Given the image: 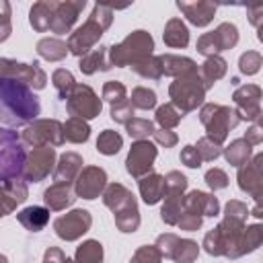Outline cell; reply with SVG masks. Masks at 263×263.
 I'll return each mask as SVG.
<instances>
[{"label":"cell","mask_w":263,"mask_h":263,"mask_svg":"<svg viewBox=\"0 0 263 263\" xmlns=\"http://www.w3.org/2000/svg\"><path fill=\"white\" fill-rule=\"evenodd\" d=\"M41 113L39 99L27 82L0 76V121L12 127L31 123Z\"/></svg>","instance_id":"6da1fadb"},{"label":"cell","mask_w":263,"mask_h":263,"mask_svg":"<svg viewBox=\"0 0 263 263\" xmlns=\"http://www.w3.org/2000/svg\"><path fill=\"white\" fill-rule=\"evenodd\" d=\"M25 150L12 129L0 127V183H12L23 175Z\"/></svg>","instance_id":"7a4b0ae2"},{"label":"cell","mask_w":263,"mask_h":263,"mask_svg":"<svg viewBox=\"0 0 263 263\" xmlns=\"http://www.w3.org/2000/svg\"><path fill=\"white\" fill-rule=\"evenodd\" d=\"M88 226H90V216L86 210H74L55 220V232L66 240L78 238L82 232L88 230Z\"/></svg>","instance_id":"3957f363"},{"label":"cell","mask_w":263,"mask_h":263,"mask_svg":"<svg viewBox=\"0 0 263 263\" xmlns=\"http://www.w3.org/2000/svg\"><path fill=\"white\" fill-rule=\"evenodd\" d=\"M70 113L80 117H95L101 111V101L95 97V92L88 86H76L74 97L68 103Z\"/></svg>","instance_id":"277c9868"},{"label":"cell","mask_w":263,"mask_h":263,"mask_svg":"<svg viewBox=\"0 0 263 263\" xmlns=\"http://www.w3.org/2000/svg\"><path fill=\"white\" fill-rule=\"evenodd\" d=\"M156 156V148L144 140H138L132 150H129V156H127V171L134 175V177H140L144 171H148L152 166V160Z\"/></svg>","instance_id":"5b68a950"},{"label":"cell","mask_w":263,"mask_h":263,"mask_svg":"<svg viewBox=\"0 0 263 263\" xmlns=\"http://www.w3.org/2000/svg\"><path fill=\"white\" fill-rule=\"evenodd\" d=\"M101 27H97L95 25V18H90L84 27H80L74 35H72V39H70V49H72V53H84V51H88V47L101 37Z\"/></svg>","instance_id":"8992f818"},{"label":"cell","mask_w":263,"mask_h":263,"mask_svg":"<svg viewBox=\"0 0 263 263\" xmlns=\"http://www.w3.org/2000/svg\"><path fill=\"white\" fill-rule=\"evenodd\" d=\"M105 185V173L101 168H86L82 173V177L78 179V185H76V193L86 197V199H92L99 195V191L103 189Z\"/></svg>","instance_id":"52a82bcc"},{"label":"cell","mask_w":263,"mask_h":263,"mask_svg":"<svg viewBox=\"0 0 263 263\" xmlns=\"http://www.w3.org/2000/svg\"><path fill=\"white\" fill-rule=\"evenodd\" d=\"M49 220V210L45 208H39V205H31V208H25L21 214H18V222L31 230V232H39Z\"/></svg>","instance_id":"ba28073f"},{"label":"cell","mask_w":263,"mask_h":263,"mask_svg":"<svg viewBox=\"0 0 263 263\" xmlns=\"http://www.w3.org/2000/svg\"><path fill=\"white\" fill-rule=\"evenodd\" d=\"M31 158H35V166H31L29 171H27V179H31V181H39L43 175H47L49 173V168H51V160H53V150L51 148H43V150H35L33 154H31Z\"/></svg>","instance_id":"9c48e42d"},{"label":"cell","mask_w":263,"mask_h":263,"mask_svg":"<svg viewBox=\"0 0 263 263\" xmlns=\"http://www.w3.org/2000/svg\"><path fill=\"white\" fill-rule=\"evenodd\" d=\"M140 191L146 203H156L164 195V179L158 175H150L140 181Z\"/></svg>","instance_id":"30bf717a"},{"label":"cell","mask_w":263,"mask_h":263,"mask_svg":"<svg viewBox=\"0 0 263 263\" xmlns=\"http://www.w3.org/2000/svg\"><path fill=\"white\" fill-rule=\"evenodd\" d=\"M74 199H76V197H74V193L70 191L68 185H53L51 189L45 191V201H47V205L53 208V210H60V208H64V205H70Z\"/></svg>","instance_id":"8fae6325"},{"label":"cell","mask_w":263,"mask_h":263,"mask_svg":"<svg viewBox=\"0 0 263 263\" xmlns=\"http://www.w3.org/2000/svg\"><path fill=\"white\" fill-rule=\"evenodd\" d=\"M164 41L173 47H185L187 41H189L185 25L181 21H171L168 27H166V33H164Z\"/></svg>","instance_id":"7c38bea8"},{"label":"cell","mask_w":263,"mask_h":263,"mask_svg":"<svg viewBox=\"0 0 263 263\" xmlns=\"http://www.w3.org/2000/svg\"><path fill=\"white\" fill-rule=\"evenodd\" d=\"M103 261V249L97 240H86L76 251V263H101Z\"/></svg>","instance_id":"4fadbf2b"},{"label":"cell","mask_w":263,"mask_h":263,"mask_svg":"<svg viewBox=\"0 0 263 263\" xmlns=\"http://www.w3.org/2000/svg\"><path fill=\"white\" fill-rule=\"evenodd\" d=\"M97 148H99V152H103V154H115V152L121 148V136H117V134L111 132V129H107L105 134H101V138H99V142H97Z\"/></svg>","instance_id":"5bb4252c"},{"label":"cell","mask_w":263,"mask_h":263,"mask_svg":"<svg viewBox=\"0 0 263 263\" xmlns=\"http://www.w3.org/2000/svg\"><path fill=\"white\" fill-rule=\"evenodd\" d=\"M78 166H80V158H78L76 154H64L62 160H60V166H58V171H55V179L62 181V177H64L66 171H68V179H70V177L78 171Z\"/></svg>","instance_id":"9a60e30c"},{"label":"cell","mask_w":263,"mask_h":263,"mask_svg":"<svg viewBox=\"0 0 263 263\" xmlns=\"http://www.w3.org/2000/svg\"><path fill=\"white\" fill-rule=\"evenodd\" d=\"M66 129H74V132H68V134H66V138L72 140V142H84V140L88 138V125L82 123L80 119H72V121L66 125Z\"/></svg>","instance_id":"2e32d148"},{"label":"cell","mask_w":263,"mask_h":263,"mask_svg":"<svg viewBox=\"0 0 263 263\" xmlns=\"http://www.w3.org/2000/svg\"><path fill=\"white\" fill-rule=\"evenodd\" d=\"M154 103H156V95L152 90H146V88H136L134 90V105L136 107L148 109V107H154Z\"/></svg>","instance_id":"e0dca14e"},{"label":"cell","mask_w":263,"mask_h":263,"mask_svg":"<svg viewBox=\"0 0 263 263\" xmlns=\"http://www.w3.org/2000/svg\"><path fill=\"white\" fill-rule=\"evenodd\" d=\"M127 132L134 138H142V136L152 134V123L146 119H132V121H127Z\"/></svg>","instance_id":"ac0fdd59"},{"label":"cell","mask_w":263,"mask_h":263,"mask_svg":"<svg viewBox=\"0 0 263 263\" xmlns=\"http://www.w3.org/2000/svg\"><path fill=\"white\" fill-rule=\"evenodd\" d=\"M158 261H160V255L152 247H142L136 253V257L132 259V263H158Z\"/></svg>","instance_id":"d6986e66"},{"label":"cell","mask_w":263,"mask_h":263,"mask_svg":"<svg viewBox=\"0 0 263 263\" xmlns=\"http://www.w3.org/2000/svg\"><path fill=\"white\" fill-rule=\"evenodd\" d=\"M156 119H158V123H162V125H175V123L179 121V115L173 111L171 105H164V107H160V109L156 111Z\"/></svg>","instance_id":"ffe728a7"},{"label":"cell","mask_w":263,"mask_h":263,"mask_svg":"<svg viewBox=\"0 0 263 263\" xmlns=\"http://www.w3.org/2000/svg\"><path fill=\"white\" fill-rule=\"evenodd\" d=\"M123 95H125V90H123V86H121L119 82H107V84H105V99H107V101L119 103V101L123 99Z\"/></svg>","instance_id":"44dd1931"},{"label":"cell","mask_w":263,"mask_h":263,"mask_svg":"<svg viewBox=\"0 0 263 263\" xmlns=\"http://www.w3.org/2000/svg\"><path fill=\"white\" fill-rule=\"evenodd\" d=\"M103 53H105V47H99V49H95V51H92V55H88V58H84V60L80 62V70H84L86 74L95 72V68H97L95 64L103 60Z\"/></svg>","instance_id":"7402d4cb"},{"label":"cell","mask_w":263,"mask_h":263,"mask_svg":"<svg viewBox=\"0 0 263 263\" xmlns=\"http://www.w3.org/2000/svg\"><path fill=\"white\" fill-rule=\"evenodd\" d=\"M53 82H55V86H58V90L64 95V88H72L74 86V78H72V74L70 72H66V70H58L55 74H53Z\"/></svg>","instance_id":"603a6c76"},{"label":"cell","mask_w":263,"mask_h":263,"mask_svg":"<svg viewBox=\"0 0 263 263\" xmlns=\"http://www.w3.org/2000/svg\"><path fill=\"white\" fill-rule=\"evenodd\" d=\"M205 181H208V185L214 187V189L226 187V177H224V173H220V171H210V173L205 175Z\"/></svg>","instance_id":"cb8c5ba5"},{"label":"cell","mask_w":263,"mask_h":263,"mask_svg":"<svg viewBox=\"0 0 263 263\" xmlns=\"http://www.w3.org/2000/svg\"><path fill=\"white\" fill-rule=\"evenodd\" d=\"M181 158L187 162V166H199V152L193 150V146H187L181 152Z\"/></svg>","instance_id":"d4e9b609"},{"label":"cell","mask_w":263,"mask_h":263,"mask_svg":"<svg viewBox=\"0 0 263 263\" xmlns=\"http://www.w3.org/2000/svg\"><path fill=\"white\" fill-rule=\"evenodd\" d=\"M154 136H156V140H158V142H162L164 146H171V144H175V136H166V134H162V132H156Z\"/></svg>","instance_id":"484cf974"}]
</instances>
